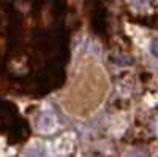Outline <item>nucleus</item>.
<instances>
[{
  "mask_svg": "<svg viewBox=\"0 0 158 157\" xmlns=\"http://www.w3.org/2000/svg\"><path fill=\"white\" fill-rule=\"evenodd\" d=\"M73 146H74V135H71V133H65V135H62V137L57 140V145H56L57 152L62 154V155L70 154L71 149H73Z\"/></svg>",
  "mask_w": 158,
  "mask_h": 157,
  "instance_id": "1",
  "label": "nucleus"
},
{
  "mask_svg": "<svg viewBox=\"0 0 158 157\" xmlns=\"http://www.w3.org/2000/svg\"><path fill=\"white\" fill-rule=\"evenodd\" d=\"M38 127H40V130L41 132H52L56 127H57V121H56V116L54 114H43L41 116V119H40V122H38Z\"/></svg>",
  "mask_w": 158,
  "mask_h": 157,
  "instance_id": "2",
  "label": "nucleus"
},
{
  "mask_svg": "<svg viewBox=\"0 0 158 157\" xmlns=\"http://www.w3.org/2000/svg\"><path fill=\"white\" fill-rule=\"evenodd\" d=\"M22 157H48V151L41 143H33L32 146L27 148Z\"/></svg>",
  "mask_w": 158,
  "mask_h": 157,
  "instance_id": "3",
  "label": "nucleus"
},
{
  "mask_svg": "<svg viewBox=\"0 0 158 157\" xmlns=\"http://www.w3.org/2000/svg\"><path fill=\"white\" fill-rule=\"evenodd\" d=\"M125 157H149V154L141 152V151H136V152H130V154L125 155Z\"/></svg>",
  "mask_w": 158,
  "mask_h": 157,
  "instance_id": "4",
  "label": "nucleus"
}]
</instances>
